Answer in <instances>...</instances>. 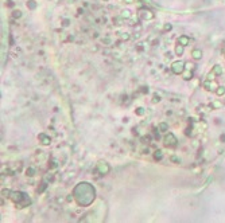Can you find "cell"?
Wrapping results in <instances>:
<instances>
[{"instance_id":"6da1fadb","label":"cell","mask_w":225,"mask_h":223,"mask_svg":"<svg viewBox=\"0 0 225 223\" xmlns=\"http://www.w3.org/2000/svg\"><path fill=\"white\" fill-rule=\"evenodd\" d=\"M183 62H181V61H178V62H174L173 63V71H174L175 74H181L182 71L185 70V66H183Z\"/></svg>"},{"instance_id":"7a4b0ae2","label":"cell","mask_w":225,"mask_h":223,"mask_svg":"<svg viewBox=\"0 0 225 223\" xmlns=\"http://www.w3.org/2000/svg\"><path fill=\"white\" fill-rule=\"evenodd\" d=\"M175 143H177L175 136L174 134H171V133H168L167 136H166V138H165V144L166 145H168V147H173V145H175Z\"/></svg>"},{"instance_id":"3957f363","label":"cell","mask_w":225,"mask_h":223,"mask_svg":"<svg viewBox=\"0 0 225 223\" xmlns=\"http://www.w3.org/2000/svg\"><path fill=\"white\" fill-rule=\"evenodd\" d=\"M98 169H100L102 173H105V172H108V171H109V167H108L105 163H102V164L100 163V164H98Z\"/></svg>"},{"instance_id":"277c9868","label":"cell","mask_w":225,"mask_h":223,"mask_svg":"<svg viewBox=\"0 0 225 223\" xmlns=\"http://www.w3.org/2000/svg\"><path fill=\"white\" fill-rule=\"evenodd\" d=\"M178 43L182 45V46H186L187 43H189V38H187V36H181V38L178 39Z\"/></svg>"},{"instance_id":"5b68a950","label":"cell","mask_w":225,"mask_h":223,"mask_svg":"<svg viewBox=\"0 0 225 223\" xmlns=\"http://www.w3.org/2000/svg\"><path fill=\"white\" fill-rule=\"evenodd\" d=\"M191 55H193L194 59H200V58L202 57V53H201V50H194L193 53H191Z\"/></svg>"},{"instance_id":"8992f818","label":"cell","mask_w":225,"mask_h":223,"mask_svg":"<svg viewBox=\"0 0 225 223\" xmlns=\"http://www.w3.org/2000/svg\"><path fill=\"white\" fill-rule=\"evenodd\" d=\"M175 51H177V54H182V51H183V46H179V47H177V50H175Z\"/></svg>"},{"instance_id":"52a82bcc","label":"cell","mask_w":225,"mask_h":223,"mask_svg":"<svg viewBox=\"0 0 225 223\" xmlns=\"http://www.w3.org/2000/svg\"><path fill=\"white\" fill-rule=\"evenodd\" d=\"M224 93H225V89H224V87H220V89L217 90V94H219V96H221V94H224Z\"/></svg>"},{"instance_id":"ba28073f","label":"cell","mask_w":225,"mask_h":223,"mask_svg":"<svg viewBox=\"0 0 225 223\" xmlns=\"http://www.w3.org/2000/svg\"><path fill=\"white\" fill-rule=\"evenodd\" d=\"M221 71H222V70H221V69H220L219 66H216V67H214V73H217V74H221Z\"/></svg>"},{"instance_id":"9c48e42d","label":"cell","mask_w":225,"mask_h":223,"mask_svg":"<svg viewBox=\"0 0 225 223\" xmlns=\"http://www.w3.org/2000/svg\"><path fill=\"white\" fill-rule=\"evenodd\" d=\"M161 129H166V124H162L161 125Z\"/></svg>"}]
</instances>
